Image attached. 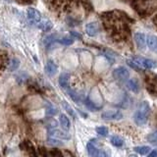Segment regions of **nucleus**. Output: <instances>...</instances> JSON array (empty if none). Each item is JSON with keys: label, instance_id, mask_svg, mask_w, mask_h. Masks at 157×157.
<instances>
[{"label": "nucleus", "instance_id": "1", "mask_svg": "<svg viewBox=\"0 0 157 157\" xmlns=\"http://www.w3.org/2000/svg\"><path fill=\"white\" fill-rule=\"evenodd\" d=\"M150 106L147 101H142L140 103L139 107L136 110L134 114V121L135 123L140 127L144 126L148 122L149 116H150Z\"/></svg>", "mask_w": 157, "mask_h": 157}, {"label": "nucleus", "instance_id": "2", "mask_svg": "<svg viewBox=\"0 0 157 157\" xmlns=\"http://www.w3.org/2000/svg\"><path fill=\"white\" fill-rule=\"evenodd\" d=\"M132 61L141 69H148V70H151V69H154L157 67V63L154 60L144 58V57H136Z\"/></svg>", "mask_w": 157, "mask_h": 157}, {"label": "nucleus", "instance_id": "3", "mask_svg": "<svg viewBox=\"0 0 157 157\" xmlns=\"http://www.w3.org/2000/svg\"><path fill=\"white\" fill-rule=\"evenodd\" d=\"M112 75H113V78H114L115 80L119 81V82H124V81H127L128 78H129L130 72L126 67L121 66V67L116 68L115 70L113 71Z\"/></svg>", "mask_w": 157, "mask_h": 157}, {"label": "nucleus", "instance_id": "4", "mask_svg": "<svg viewBox=\"0 0 157 157\" xmlns=\"http://www.w3.org/2000/svg\"><path fill=\"white\" fill-rule=\"evenodd\" d=\"M146 88L150 94L157 97V76L150 75L146 77Z\"/></svg>", "mask_w": 157, "mask_h": 157}, {"label": "nucleus", "instance_id": "5", "mask_svg": "<svg viewBox=\"0 0 157 157\" xmlns=\"http://www.w3.org/2000/svg\"><path fill=\"white\" fill-rule=\"evenodd\" d=\"M27 16L29 21L32 24H39V22L41 21V14L38 10L34 9V8H29L27 10Z\"/></svg>", "mask_w": 157, "mask_h": 157}, {"label": "nucleus", "instance_id": "6", "mask_svg": "<svg viewBox=\"0 0 157 157\" xmlns=\"http://www.w3.org/2000/svg\"><path fill=\"white\" fill-rule=\"evenodd\" d=\"M101 118L104 120H121L123 114L118 110H107L102 113Z\"/></svg>", "mask_w": 157, "mask_h": 157}, {"label": "nucleus", "instance_id": "7", "mask_svg": "<svg viewBox=\"0 0 157 157\" xmlns=\"http://www.w3.org/2000/svg\"><path fill=\"white\" fill-rule=\"evenodd\" d=\"M100 29H99V25L96 22H90L86 25V33L88 36H95L99 33Z\"/></svg>", "mask_w": 157, "mask_h": 157}, {"label": "nucleus", "instance_id": "8", "mask_svg": "<svg viewBox=\"0 0 157 157\" xmlns=\"http://www.w3.org/2000/svg\"><path fill=\"white\" fill-rule=\"evenodd\" d=\"M135 42L136 44L137 48L140 49V50H144L145 47H146V37L144 33H136L135 34Z\"/></svg>", "mask_w": 157, "mask_h": 157}, {"label": "nucleus", "instance_id": "9", "mask_svg": "<svg viewBox=\"0 0 157 157\" xmlns=\"http://www.w3.org/2000/svg\"><path fill=\"white\" fill-rule=\"evenodd\" d=\"M48 135L53 136L55 137H58V139H62V140H70L71 136L67 134V132H63L61 130H57V129H52V130H48Z\"/></svg>", "mask_w": 157, "mask_h": 157}, {"label": "nucleus", "instance_id": "10", "mask_svg": "<svg viewBox=\"0 0 157 157\" xmlns=\"http://www.w3.org/2000/svg\"><path fill=\"white\" fill-rule=\"evenodd\" d=\"M58 71V66L52 60H48L45 65V73L49 77H53L56 75Z\"/></svg>", "mask_w": 157, "mask_h": 157}, {"label": "nucleus", "instance_id": "11", "mask_svg": "<svg viewBox=\"0 0 157 157\" xmlns=\"http://www.w3.org/2000/svg\"><path fill=\"white\" fill-rule=\"evenodd\" d=\"M127 87L135 93H139L140 91V85L136 78H131V80L128 81Z\"/></svg>", "mask_w": 157, "mask_h": 157}, {"label": "nucleus", "instance_id": "12", "mask_svg": "<svg viewBox=\"0 0 157 157\" xmlns=\"http://www.w3.org/2000/svg\"><path fill=\"white\" fill-rule=\"evenodd\" d=\"M70 74L68 73H62L60 76H59V85H60V86L62 88H64V90H67V88L69 87V82H70Z\"/></svg>", "mask_w": 157, "mask_h": 157}, {"label": "nucleus", "instance_id": "13", "mask_svg": "<svg viewBox=\"0 0 157 157\" xmlns=\"http://www.w3.org/2000/svg\"><path fill=\"white\" fill-rule=\"evenodd\" d=\"M146 44L151 51L157 53V36H156L150 34V36H147L146 37Z\"/></svg>", "mask_w": 157, "mask_h": 157}, {"label": "nucleus", "instance_id": "14", "mask_svg": "<svg viewBox=\"0 0 157 157\" xmlns=\"http://www.w3.org/2000/svg\"><path fill=\"white\" fill-rule=\"evenodd\" d=\"M86 150H87V154L90 157H98V154H99V151H100V149H98L92 142H87Z\"/></svg>", "mask_w": 157, "mask_h": 157}, {"label": "nucleus", "instance_id": "15", "mask_svg": "<svg viewBox=\"0 0 157 157\" xmlns=\"http://www.w3.org/2000/svg\"><path fill=\"white\" fill-rule=\"evenodd\" d=\"M37 27L43 32H49V31H51V29H52L53 24H52L51 21H49V20H43V21L39 22V24L37 25Z\"/></svg>", "mask_w": 157, "mask_h": 157}, {"label": "nucleus", "instance_id": "16", "mask_svg": "<svg viewBox=\"0 0 157 157\" xmlns=\"http://www.w3.org/2000/svg\"><path fill=\"white\" fill-rule=\"evenodd\" d=\"M59 121H60V125L65 131H68L71 127V122L69 120V118L65 114H61L59 116Z\"/></svg>", "mask_w": 157, "mask_h": 157}, {"label": "nucleus", "instance_id": "17", "mask_svg": "<svg viewBox=\"0 0 157 157\" xmlns=\"http://www.w3.org/2000/svg\"><path fill=\"white\" fill-rule=\"evenodd\" d=\"M20 66V60L18 58H12L11 60L8 62V70L10 72L16 71Z\"/></svg>", "mask_w": 157, "mask_h": 157}, {"label": "nucleus", "instance_id": "18", "mask_svg": "<svg viewBox=\"0 0 157 157\" xmlns=\"http://www.w3.org/2000/svg\"><path fill=\"white\" fill-rule=\"evenodd\" d=\"M134 150L136 152V153H139L140 155H146L148 154L149 152L151 151V148L149 146H146V145H144V146H136L134 147Z\"/></svg>", "mask_w": 157, "mask_h": 157}, {"label": "nucleus", "instance_id": "19", "mask_svg": "<svg viewBox=\"0 0 157 157\" xmlns=\"http://www.w3.org/2000/svg\"><path fill=\"white\" fill-rule=\"evenodd\" d=\"M110 141H111V144L116 147H121L124 145V140L119 136H113L111 137Z\"/></svg>", "mask_w": 157, "mask_h": 157}, {"label": "nucleus", "instance_id": "20", "mask_svg": "<svg viewBox=\"0 0 157 157\" xmlns=\"http://www.w3.org/2000/svg\"><path fill=\"white\" fill-rule=\"evenodd\" d=\"M67 92H68V94L70 95V97L72 98V99L75 101V102H80L81 100H82V96L78 94V92H76L75 90H71V88H67Z\"/></svg>", "mask_w": 157, "mask_h": 157}, {"label": "nucleus", "instance_id": "21", "mask_svg": "<svg viewBox=\"0 0 157 157\" xmlns=\"http://www.w3.org/2000/svg\"><path fill=\"white\" fill-rule=\"evenodd\" d=\"M45 111H46V115L47 116H54L55 114H57V108L52 105L51 103H46V108H45Z\"/></svg>", "mask_w": 157, "mask_h": 157}, {"label": "nucleus", "instance_id": "22", "mask_svg": "<svg viewBox=\"0 0 157 157\" xmlns=\"http://www.w3.org/2000/svg\"><path fill=\"white\" fill-rule=\"evenodd\" d=\"M44 125L47 127L48 130H52V129H56L57 128V121L52 119V118H49V119L44 120Z\"/></svg>", "mask_w": 157, "mask_h": 157}, {"label": "nucleus", "instance_id": "23", "mask_svg": "<svg viewBox=\"0 0 157 157\" xmlns=\"http://www.w3.org/2000/svg\"><path fill=\"white\" fill-rule=\"evenodd\" d=\"M95 132L99 136H108V132H109V130H108V128L105 127V126H99V127H96L95 128Z\"/></svg>", "mask_w": 157, "mask_h": 157}, {"label": "nucleus", "instance_id": "24", "mask_svg": "<svg viewBox=\"0 0 157 157\" xmlns=\"http://www.w3.org/2000/svg\"><path fill=\"white\" fill-rule=\"evenodd\" d=\"M62 105H63V107H64V109H65V111L66 112H68V114L70 115V116H72L73 118H76V113H75V111L73 110V108L69 105V103L68 102H66V101H62Z\"/></svg>", "mask_w": 157, "mask_h": 157}, {"label": "nucleus", "instance_id": "25", "mask_svg": "<svg viewBox=\"0 0 157 157\" xmlns=\"http://www.w3.org/2000/svg\"><path fill=\"white\" fill-rule=\"evenodd\" d=\"M57 41L59 43L63 44V45H71V44L74 43V38L69 37V36H65V37H62L60 39H58Z\"/></svg>", "mask_w": 157, "mask_h": 157}, {"label": "nucleus", "instance_id": "26", "mask_svg": "<svg viewBox=\"0 0 157 157\" xmlns=\"http://www.w3.org/2000/svg\"><path fill=\"white\" fill-rule=\"evenodd\" d=\"M56 40V36L55 34H49V36H45L44 37V39H43V43L45 44V45H50V44L52 43V42H54Z\"/></svg>", "mask_w": 157, "mask_h": 157}, {"label": "nucleus", "instance_id": "27", "mask_svg": "<svg viewBox=\"0 0 157 157\" xmlns=\"http://www.w3.org/2000/svg\"><path fill=\"white\" fill-rule=\"evenodd\" d=\"M146 140L149 142H151V144L157 145V132H152V134L148 135L146 137Z\"/></svg>", "mask_w": 157, "mask_h": 157}, {"label": "nucleus", "instance_id": "28", "mask_svg": "<svg viewBox=\"0 0 157 157\" xmlns=\"http://www.w3.org/2000/svg\"><path fill=\"white\" fill-rule=\"evenodd\" d=\"M47 144L49 145H52V146H61V145H63V142L61 140H56V139H48L47 140Z\"/></svg>", "mask_w": 157, "mask_h": 157}, {"label": "nucleus", "instance_id": "29", "mask_svg": "<svg viewBox=\"0 0 157 157\" xmlns=\"http://www.w3.org/2000/svg\"><path fill=\"white\" fill-rule=\"evenodd\" d=\"M127 64L129 65L130 67H132L134 70H136V71H139V72H140L141 71V68H140L139 66L136 65V64L132 61V60H127Z\"/></svg>", "mask_w": 157, "mask_h": 157}, {"label": "nucleus", "instance_id": "30", "mask_svg": "<svg viewBox=\"0 0 157 157\" xmlns=\"http://www.w3.org/2000/svg\"><path fill=\"white\" fill-rule=\"evenodd\" d=\"M70 34L73 36V38L75 37V38H78V39H82V37L81 33H78V32H75V31L70 32Z\"/></svg>", "mask_w": 157, "mask_h": 157}, {"label": "nucleus", "instance_id": "31", "mask_svg": "<svg viewBox=\"0 0 157 157\" xmlns=\"http://www.w3.org/2000/svg\"><path fill=\"white\" fill-rule=\"evenodd\" d=\"M98 157H109V153L106 151V150H103L101 149L99 151V154H98Z\"/></svg>", "mask_w": 157, "mask_h": 157}, {"label": "nucleus", "instance_id": "32", "mask_svg": "<svg viewBox=\"0 0 157 157\" xmlns=\"http://www.w3.org/2000/svg\"><path fill=\"white\" fill-rule=\"evenodd\" d=\"M147 157H157V149L151 150L148 153V155H147Z\"/></svg>", "mask_w": 157, "mask_h": 157}, {"label": "nucleus", "instance_id": "33", "mask_svg": "<svg viewBox=\"0 0 157 157\" xmlns=\"http://www.w3.org/2000/svg\"><path fill=\"white\" fill-rule=\"evenodd\" d=\"M153 23H154V24L156 25V26H157V15H156V16L153 18Z\"/></svg>", "mask_w": 157, "mask_h": 157}, {"label": "nucleus", "instance_id": "34", "mask_svg": "<svg viewBox=\"0 0 157 157\" xmlns=\"http://www.w3.org/2000/svg\"><path fill=\"white\" fill-rule=\"evenodd\" d=\"M129 157H136V155H134V154H132V155H130Z\"/></svg>", "mask_w": 157, "mask_h": 157}, {"label": "nucleus", "instance_id": "35", "mask_svg": "<svg viewBox=\"0 0 157 157\" xmlns=\"http://www.w3.org/2000/svg\"><path fill=\"white\" fill-rule=\"evenodd\" d=\"M5 1H9V0H5Z\"/></svg>", "mask_w": 157, "mask_h": 157}]
</instances>
